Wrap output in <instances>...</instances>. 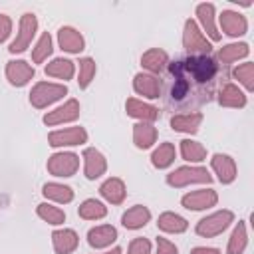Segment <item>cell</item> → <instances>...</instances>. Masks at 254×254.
I'll use <instances>...</instances> for the list:
<instances>
[{"label":"cell","instance_id":"obj_33","mask_svg":"<svg viewBox=\"0 0 254 254\" xmlns=\"http://www.w3.org/2000/svg\"><path fill=\"white\" fill-rule=\"evenodd\" d=\"M77 214L83 218V220H99L107 214V206L97 200V198H85L79 208H77Z\"/></svg>","mask_w":254,"mask_h":254},{"label":"cell","instance_id":"obj_9","mask_svg":"<svg viewBox=\"0 0 254 254\" xmlns=\"http://www.w3.org/2000/svg\"><path fill=\"white\" fill-rule=\"evenodd\" d=\"M218 202V194L212 189H198L190 190L181 198V204L189 210H206Z\"/></svg>","mask_w":254,"mask_h":254},{"label":"cell","instance_id":"obj_12","mask_svg":"<svg viewBox=\"0 0 254 254\" xmlns=\"http://www.w3.org/2000/svg\"><path fill=\"white\" fill-rule=\"evenodd\" d=\"M218 22H220V30L230 38L244 36L248 30L246 18L236 10H222V14L218 16Z\"/></svg>","mask_w":254,"mask_h":254},{"label":"cell","instance_id":"obj_21","mask_svg":"<svg viewBox=\"0 0 254 254\" xmlns=\"http://www.w3.org/2000/svg\"><path fill=\"white\" fill-rule=\"evenodd\" d=\"M218 103H220L222 107L240 109V107L246 105V93H244L238 85L226 81V83H222V87H220V91H218Z\"/></svg>","mask_w":254,"mask_h":254},{"label":"cell","instance_id":"obj_43","mask_svg":"<svg viewBox=\"0 0 254 254\" xmlns=\"http://www.w3.org/2000/svg\"><path fill=\"white\" fill-rule=\"evenodd\" d=\"M101 254H121V248L115 246V248H111V250H107V252H101Z\"/></svg>","mask_w":254,"mask_h":254},{"label":"cell","instance_id":"obj_4","mask_svg":"<svg viewBox=\"0 0 254 254\" xmlns=\"http://www.w3.org/2000/svg\"><path fill=\"white\" fill-rule=\"evenodd\" d=\"M210 181H212V177L204 167H192V165L190 167H179L167 175V185L175 187V189H181L187 185H200V183L208 185Z\"/></svg>","mask_w":254,"mask_h":254},{"label":"cell","instance_id":"obj_41","mask_svg":"<svg viewBox=\"0 0 254 254\" xmlns=\"http://www.w3.org/2000/svg\"><path fill=\"white\" fill-rule=\"evenodd\" d=\"M10 32H12V20L6 14H0V44L8 40Z\"/></svg>","mask_w":254,"mask_h":254},{"label":"cell","instance_id":"obj_38","mask_svg":"<svg viewBox=\"0 0 254 254\" xmlns=\"http://www.w3.org/2000/svg\"><path fill=\"white\" fill-rule=\"evenodd\" d=\"M95 62L91 60V58H81L79 60V75H77V83H79V87L81 89H85L89 83H91V79L95 77Z\"/></svg>","mask_w":254,"mask_h":254},{"label":"cell","instance_id":"obj_29","mask_svg":"<svg viewBox=\"0 0 254 254\" xmlns=\"http://www.w3.org/2000/svg\"><path fill=\"white\" fill-rule=\"evenodd\" d=\"M42 194L54 202H60V204H67L73 200V190L71 187L67 185H62V183H46L42 187Z\"/></svg>","mask_w":254,"mask_h":254},{"label":"cell","instance_id":"obj_32","mask_svg":"<svg viewBox=\"0 0 254 254\" xmlns=\"http://www.w3.org/2000/svg\"><path fill=\"white\" fill-rule=\"evenodd\" d=\"M175 157H177L175 145L167 141V143H161V145L153 151V155H151V163H153V167H157V169H167V167L173 165Z\"/></svg>","mask_w":254,"mask_h":254},{"label":"cell","instance_id":"obj_19","mask_svg":"<svg viewBox=\"0 0 254 254\" xmlns=\"http://www.w3.org/2000/svg\"><path fill=\"white\" fill-rule=\"evenodd\" d=\"M52 244L58 254H71L79 244V236L71 228H60L52 232Z\"/></svg>","mask_w":254,"mask_h":254},{"label":"cell","instance_id":"obj_40","mask_svg":"<svg viewBox=\"0 0 254 254\" xmlns=\"http://www.w3.org/2000/svg\"><path fill=\"white\" fill-rule=\"evenodd\" d=\"M157 254H179V248L171 240L159 236L157 238Z\"/></svg>","mask_w":254,"mask_h":254},{"label":"cell","instance_id":"obj_37","mask_svg":"<svg viewBox=\"0 0 254 254\" xmlns=\"http://www.w3.org/2000/svg\"><path fill=\"white\" fill-rule=\"evenodd\" d=\"M232 77L238 79V83H242L248 91H252L254 89V64L252 62L240 64L238 67L232 69Z\"/></svg>","mask_w":254,"mask_h":254},{"label":"cell","instance_id":"obj_23","mask_svg":"<svg viewBox=\"0 0 254 254\" xmlns=\"http://www.w3.org/2000/svg\"><path fill=\"white\" fill-rule=\"evenodd\" d=\"M202 123V113H175L171 117V127L175 131H181V133H189V135H194L198 131Z\"/></svg>","mask_w":254,"mask_h":254},{"label":"cell","instance_id":"obj_22","mask_svg":"<svg viewBox=\"0 0 254 254\" xmlns=\"http://www.w3.org/2000/svg\"><path fill=\"white\" fill-rule=\"evenodd\" d=\"M196 18H198L202 30L208 34V38L212 42H218L220 40V32H218V28L214 24V4H210V2L198 4L196 6Z\"/></svg>","mask_w":254,"mask_h":254},{"label":"cell","instance_id":"obj_10","mask_svg":"<svg viewBox=\"0 0 254 254\" xmlns=\"http://www.w3.org/2000/svg\"><path fill=\"white\" fill-rule=\"evenodd\" d=\"M34 65L24 60H12L6 64V79L14 87H24L26 83H30V79H34Z\"/></svg>","mask_w":254,"mask_h":254},{"label":"cell","instance_id":"obj_14","mask_svg":"<svg viewBox=\"0 0 254 254\" xmlns=\"http://www.w3.org/2000/svg\"><path fill=\"white\" fill-rule=\"evenodd\" d=\"M133 89H135L139 95L147 97V99H157V97L161 95L163 83H161L159 75L141 71V73H137V75L133 77Z\"/></svg>","mask_w":254,"mask_h":254},{"label":"cell","instance_id":"obj_6","mask_svg":"<svg viewBox=\"0 0 254 254\" xmlns=\"http://www.w3.org/2000/svg\"><path fill=\"white\" fill-rule=\"evenodd\" d=\"M36 32H38V18H36L32 12L22 14L20 26H18V32H16V38H14V42L10 44L8 52H10V54H20V52H24V50L32 44Z\"/></svg>","mask_w":254,"mask_h":254},{"label":"cell","instance_id":"obj_13","mask_svg":"<svg viewBox=\"0 0 254 254\" xmlns=\"http://www.w3.org/2000/svg\"><path fill=\"white\" fill-rule=\"evenodd\" d=\"M105 171H107V161H105L103 153L97 151L95 147H87L83 151V173H85V177L89 181H95Z\"/></svg>","mask_w":254,"mask_h":254},{"label":"cell","instance_id":"obj_30","mask_svg":"<svg viewBox=\"0 0 254 254\" xmlns=\"http://www.w3.org/2000/svg\"><path fill=\"white\" fill-rule=\"evenodd\" d=\"M46 75L50 77H58V79H71L73 77V71H75V65L71 60H65V58H56L52 60L48 65H46Z\"/></svg>","mask_w":254,"mask_h":254},{"label":"cell","instance_id":"obj_24","mask_svg":"<svg viewBox=\"0 0 254 254\" xmlns=\"http://www.w3.org/2000/svg\"><path fill=\"white\" fill-rule=\"evenodd\" d=\"M99 192H101V196H103L107 202H111V204H121V202L125 200L127 189H125V183H123L121 179L111 177V179H107V181L101 183Z\"/></svg>","mask_w":254,"mask_h":254},{"label":"cell","instance_id":"obj_2","mask_svg":"<svg viewBox=\"0 0 254 254\" xmlns=\"http://www.w3.org/2000/svg\"><path fill=\"white\" fill-rule=\"evenodd\" d=\"M64 95H67V87L64 83H52V81H40L30 91V103L36 109H44L56 101H60Z\"/></svg>","mask_w":254,"mask_h":254},{"label":"cell","instance_id":"obj_16","mask_svg":"<svg viewBox=\"0 0 254 254\" xmlns=\"http://www.w3.org/2000/svg\"><path fill=\"white\" fill-rule=\"evenodd\" d=\"M125 111H127V115H131V117H135V119H139V121H145V123L157 121V119L161 117L159 107L149 105V103H145V101H141V99H135V97H129V99L125 101Z\"/></svg>","mask_w":254,"mask_h":254},{"label":"cell","instance_id":"obj_3","mask_svg":"<svg viewBox=\"0 0 254 254\" xmlns=\"http://www.w3.org/2000/svg\"><path fill=\"white\" fill-rule=\"evenodd\" d=\"M183 46L189 52V56H210V50H212L210 42L206 40V36L198 28V24L194 20H190V18L185 22Z\"/></svg>","mask_w":254,"mask_h":254},{"label":"cell","instance_id":"obj_36","mask_svg":"<svg viewBox=\"0 0 254 254\" xmlns=\"http://www.w3.org/2000/svg\"><path fill=\"white\" fill-rule=\"evenodd\" d=\"M52 52H54V48H52V36L48 32H44L38 38L36 46L32 48V62L34 64H42L44 60H48V56H52Z\"/></svg>","mask_w":254,"mask_h":254},{"label":"cell","instance_id":"obj_39","mask_svg":"<svg viewBox=\"0 0 254 254\" xmlns=\"http://www.w3.org/2000/svg\"><path fill=\"white\" fill-rule=\"evenodd\" d=\"M127 254H151V242L143 236H137L129 242V250Z\"/></svg>","mask_w":254,"mask_h":254},{"label":"cell","instance_id":"obj_34","mask_svg":"<svg viewBox=\"0 0 254 254\" xmlns=\"http://www.w3.org/2000/svg\"><path fill=\"white\" fill-rule=\"evenodd\" d=\"M181 155L189 163H200L206 159V149L202 143H198L194 139H183L181 141Z\"/></svg>","mask_w":254,"mask_h":254},{"label":"cell","instance_id":"obj_42","mask_svg":"<svg viewBox=\"0 0 254 254\" xmlns=\"http://www.w3.org/2000/svg\"><path fill=\"white\" fill-rule=\"evenodd\" d=\"M190 254H220V250L212 246H196L190 250Z\"/></svg>","mask_w":254,"mask_h":254},{"label":"cell","instance_id":"obj_15","mask_svg":"<svg viewBox=\"0 0 254 254\" xmlns=\"http://www.w3.org/2000/svg\"><path fill=\"white\" fill-rule=\"evenodd\" d=\"M210 167L212 171L216 173L218 181L222 185H230L234 183L236 179V163L230 155H224V153H214L212 159H210Z\"/></svg>","mask_w":254,"mask_h":254},{"label":"cell","instance_id":"obj_28","mask_svg":"<svg viewBox=\"0 0 254 254\" xmlns=\"http://www.w3.org/2000/svg\"><path fill=\"white\" fill-rule=\"evenodd\" d=\"M157 226H159V230H163V232L181 234V232H185V230L189 228V222H187V218H183V216L177 214V212H163V214H159Z\"/></svg>","mask_w":254,"mask_h":254},{"label":"cell","instance_id":"obj_26","mask_svg":"<svg viewBox=\"0 0 254 254\" xmlns=\"http://www.w3.org/2000/svg\"><path fill=\"white\" fill-rule=\"evenodd\" d=\"M250 54V48H248V44H244V42H236V44H226V46H222V48H218V52H216V62L218 64H234V62H238V60H242V58H246Z\"/></svg>","mask_w":254,"mask_h":254},{"label":"cell","instance_id":"obj_17","mask_svg":"<svg viewBox=\"0 0 254 254\" xmlns=\"http://www.w3.org/2000/svg\"><path fill=\"white\" fill-rule=\"evenodd\" d=\"M58 44H60V48H62L64 52H67V54H79V52L85 48L83 36H81L75 28H71V26H62V28L58 30Z\"/></svg>","mask_w":254,"mask_h":254},{"label":"cell","instance_id":"obj_27","mask_svg":"<svg viewBox=\"0 0 254 254\" xmlns=\"http://www.w3.org/2000/svg\"><path fill=\"white\" fill-rule=\"evenodd\" d=\"M155 141H157V127L145 121H139L133 125V143L137 149H149L153 147Z\"/></svg>","mask_w":254,"mask_h":254},{"label":"cell","instance_id":"obj_8","mask_svg":"<svg viewBox=\"0 0 254 254\" xmlns=\"http://www.w3.org/2000/svg\"><path fill=\"white\" fill-rule=\"evenodd\" d=\"M85 141H87V131L83 127L58 129L48 135V143L52 147H73V145H83Z\"/></svg>","mask_w":254,"mask_h":254},{"label":"cell","instance_id":"obj_1","mask_svg":"<svg viewBox=\"0 0 254 254\" xmlns=\"http://www.w3.org/2000/svg\"><path fill=\"white\" fill-rule=\"evenodd\" d=\"M220 79V64L212 56H187L167 65V109L194 113L212 101Z\"/></svg>","mask_w":254,"mask_h":254},{"label":"cell","instance_id":"obj_31","mask_svg":"<svg viewBox=\"0 0 254 254\" xmlns=\"http://www.w3.org/2000/svg\"><path fill=\"white\" fill-rule=\"evenodd\" d=\"M248 244V232H246V224L242 220H238V224L234 226L230 238H228V246H226V254H242L246 250Z\"/></svg>","mask_w":254,"mask_h":254},{"label":"cell","instance_id":"obj_25","mask_svg":"<svg viewBox=\"0 0 254 254\" xmlns=\"http://www.w3.org/2000/svg\"><path fill=\"white\" fill-rule=\"evenodd\" d=\"M151 220V210L143 204H135L131 206L123 216H121V224L127 228V230H139L143 228L147 222Z\"/></svg>","mask_w":254,"mask_h":254},{"label":"cell","instance_id":"obj_20","mask_svg":"<svg viewBox=\"0 0 254 254\" xmlns=\"http://www.w3.org/2000/svg\"><path fill=\"white\" fill-rule=\"evenodd\" d=\"M141 65H143V69H147V73L159 75L167 69L169 56H167V52H163L159 48H151L141 56Z\"/></svg>","mask_w":254,"mask_h":254},{"label":"cell","instance_id":"obj_7","mask_svg":"<svg viewBox=\"0 0 254 254\" xmlns=\"http://www.w3.org/2000/svg\"><path fill=\"white\" fill-rule=\"evenodd\" d=\"M46 169L54 177H73L79 169V157L75 153H67V151L54 153L48 159Z\"/></svg>","mask_w":254,"mask_h":254},{"label":"cell","instance_id":"obj_35","mask_svg":"<svg viewBox=\"0 0 254 254\" xmlns=\"http://www.w3.org/2000/svg\"><path fill=\"white\" fill-rule=\"evenodd\" d=\"M36 212H38V216H40L42 220H46V222L52 224V226H58V224H64V222H65V212H64L60 206H54V204H50V202L38 204Z\"/></svg>","mask_w":254,"mask_h":254},{"label":"cell","instance_id":"obj_18","mask_svg":"<svg viewBox=\"0 0 254 254\" xmlns=\"http://www.w3.org/2000/svg\"><path fill=\"white\" fill-rule=\"evenodd\" d=\"M117 240V228L111 224H99L89 228L87 232V242L91 248H107Z\"/></svg>","mask_w":254,"mask_h":254},{"label":"cell","instance_id":"obj_11","mask_svg":"<svg viewBox=\"0 0 254 254\" xmlns=\"http://www.w3.org/2000/svg\"><path fill=\"white\" fill-rule=\"evenodd\" d=\"M77 117H79V101L77 99H67V101H64V105L48 111L44 115V123L46 125H62V123L75 121Z\"/></svg>","mask_w":254,"mask_h":254},{"label":"cell","instance_id":"obj_5","mask_svg":"<svg viewBox=\"0 0 254 254\" xmlns=\"http://www.w3.org/2000/svg\"><path fill=\"white\" fill-rule=\"evenodd\" d=\"M230 222H234V214L232 210H216L204 218H200L194 226L196 234L202 236V238H212V236H218L220 232H224Z\"/></svg>","mask_w":254,"mask_h":254}]
</instances>
